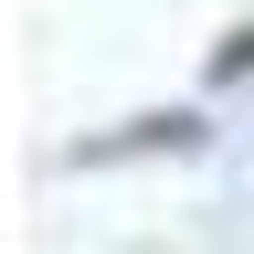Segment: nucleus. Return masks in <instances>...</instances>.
<instances>
[{"label":"nucleus","mask_w":254,"mask_h":254,"mask_svg":"<svg viewBox=\"0 0 254 254\" xmlns=\"http://www.w3.org/2000/svg\"><path fill=\"white\" fill-rule=\"evenodd\" d=\"M201 138H212L201 117H138V127H127V138H95L85 159H117V148H201Z\"/></svg>","instance_id":"f257e3e1"},{"label":"nucleus","mask_w":254,"mask_h":254,"mask_svg":"<svg viewBox=\"0 0 254 254\" xmlns=\"http://www.w3.org/2000/svg\"><path fill=\"white\" fill-rule=\"evenodd\" d=\"M254 74V21L244 32H222V43H212V85H244Z\"/></svg>","instance_id":"f03ea898"}]
</instances>
